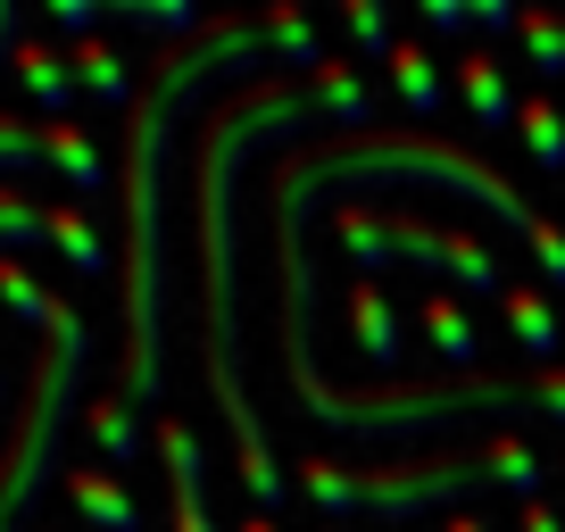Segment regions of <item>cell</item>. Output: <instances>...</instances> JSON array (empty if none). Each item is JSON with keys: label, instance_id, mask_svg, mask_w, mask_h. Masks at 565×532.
<instances>
[{"label": "cell", "instance_id": "cell-1", "mask_svg": "<svg viewBox=\"0 0 565 532\" xmlns=\"http://www.w3.org/2000/svg\"><path fill=\"white\" fill-rule=\"evenodd\" d=\"M266 25H209L200 42L159 58L150 92L134 100V142H125V400H159V308H167V266H159V233H167V134H175L183 100L216 75L266 67Z\"/></svg>", "mask_w": 565, "mask_h": 532}, {"label": "cell", "instance_id": "cell-15", "mask_svg": "<svg viewBox=\"0 0 565 532\" xmlns=\"http://www.w3.org/2000/svg\"><path fill=\"white\" fill-rule=\"evenodd\" d=\"M458 84H466V100H475V117H482V125H508V117H515L508 67H499L491 51H466V58H458Z\"/></svg>", "mask_w": 565, "mask_h": 532}, {"label": "cell", "instance_id": "cell-11", "mask_svg": "<svg viewBox=\"0 0 565 532\" xmlns=\"http://www.w3.org/2000/svg\"><path fill=\"white\" fill-rule=\"evenodd\" d=\"M92 449H100V466H134V449H141V408L125 400V391H100L92 400Z\"/></svg>", "mask_w": 565, "mask_h": 532}, {"label": "cell", "instance_id": "cell-18", "mask_svg": "<svg viewBox=\"0 0 565 532\" xmlns=\"http://www.w3.org/2000/svg\"><path fill=\"white\" fill-rule=\"evenodd\" d=\"M51 242L67 249V266H75V275H108V242L92 233V216L75 209V200H58V209H51Z\"/></svg>", "mask_w": 565, "mask_h": 532}, {"label": "cell", "instance_id": "cell-20", "mask_svg": "<svg viewBox=\"0 0 565 532\" xmlns=\"http://www.w3.org/2000/svg\"><path fill=\"white\" fill-rule=\"evenodd\" d=\"M34 242H51V209H34L25 192L0 183V258H18V249H34Z\"/></svg>", "mask_w": 565, "mask_h": 532}, {"label": "cell", "instance_id": "cell-30", "mask_svg": "<svg viewBox=\"0 0 565 532\" xmlns=\"http://www.w3.org/2000/svg\"><path fill=\"white\" fill-rule=\"evenodd\" d=\"M9 51H18V9L0 0V67H9Z\"/></svg>", "mask_w": 565, "mask_h": 532}, {"label": "cell", "instance_id": "cell-28", "mask_svg": "<svg viewBox=\"0 0 565 532\" xmlns=\"http://www.w3.org/2000/svg\"><path fill=\"white\" fill-rule=\"evenodd\" d=\"M424 25H433V34H466V25H475V9H466V0H433V9H424Z\"/></svg>", "mask_w": 565, "mask_h": 532}, {"label": "cell", "instance_id": "cell-32", "mask_svg": "<svg viewBox=\"0 0 565 532\" xmlns=\"http://www.w3.org/2000/svg\"><path fill=\"white\" fill-rule=\"evenodd\" d=\"M242 532H282V524H275V515H258V508H249V515H242Z\"/></svg>", "mask_w": 565, "mask_h": 532}, {"label": "cell", "instance_id": "cell-10", "mask_svg": "<svg viewBox=\"0 0 565 532\" xmlns=\"http://www.w3.org/2000/svg\"><path fill=\"white\" fill-rule=\"evenodd\" d=\"M42 167H58L75 192H100V183H108V167H100V150H92V134H84V125H67V117H42Z\"/></svg>", "mask_w": 565, "mask_h": 532}, {"label": "cell", "instance_id": "cell-4", "mask_svg": "<svg viewBox=\"0 0 565 532\" xmlns=\"http://www.w3.org/2000/svg\"><path fill=\"white\" fill-rule=\"evenodd\" d=\"M482 482H499L491 475V458H424V466H399V475H383V466H333V458H300V491L317 499L324 515H350V508H374V515H416V508H433V499H466V491H482Z\"/></svg>", "mask_w": 565, "mask_h": 532}, {"label": "cell", "instance_id": "cell-24", "mask_svg": "<svg viewBox=\"0 0 565 532\" xmlns=\"http://www.w3.org/2000/svg\"><path fill=\"white\" fill-rule=\"evenodd\" d=\"M515 42L541 58V75H565V18H515Z\"/></svg>", "mask_w": 565, "mask_h": 532}, {"label": "cell", "instance_id": "cell-16", "mask_svg": "<svg viewBox=\"0 0 565 532\" xmlns=\"http://www.w3.org/2000/svg\"><path fill=\"white\" fill-rule=\"evenodd\" d=\"M424 333H433V350L449 358V366H475V350H482V333H475V317H466L449 291H433L424 300Z\"/></svg>", "mask_w": 565, "mask_h": 532}, {"label": "cell", "instance_id": "cell-8", "mask_svg": "<svg viewBox=\"0 0 565 532\" xmlns=\"http://www.w3.org/2000/svg\"><path fill=\"white\" fill-rule=\"evenodd\" d=\"M67 499L92 515L100 532H141V508H134V491H125L108 466H67Z\"/></svg>", "mask_w": 565, "mask_h": 532}, {"label": "cell", "instance_id": "cell-7", "mask_svg": "<svg viewBox=\"0 0 565 532\" xmlns=\"http://www.w3.org/2000/svg\"><path fill=\"white\" fill-rule=\"evenodd\" d=\"M9 75H18L25 92H34L51 117H67V100H75V67H67V51H51V42H34V34H18V51H9Z\"/></svg>", "mask_w": 565, "mask_h": 532}, {"label": "cell", "instance_id": "cell-26", "mask_svg": "<svg viewBox=\"0 0 565 532\" xmlns=\"http://www.w3.org/2000/svg\"><path fill=\"white\" fill-rule=\"evenodd\" d=\"M350 34L366 42V51H383V58L399 51V34H391V18H383V9H350Z\"/></svg>", "mask_w": 565, "mask_h": 532}, {"label": "cell", "instance_id": "cell-14", "mask_svg": "<svg viewBox=\"0 0 565 532\" xmlns=\"http://www.w3.org/2000/svg\"><path fill=\"white\" fill-rule=\"evenodd\" d=\"M350 324H358V341H366L374 366H399V341H407V333H399V308H391L374 284L350 291Z\"/></svg>", "mask_w": 565, "mask_h": 532}, {"label": "cell", "instance_id": "cell-23", "mask_svg": "<svg viewBox=\"0 0 565 532\" xmlns=\"http://www.w3.org/2000/svg\"><path fill=\"white\" fill-rule=\"evenodd\" d=\"M34 167H42V125L0 108V175H34Z\"/></svg>", "mask_w": 565, "mask_h": 532}, {"label": "cell", "instance_id": "cell-22", "mask_svg": "<svg viewBox=\"0 0 565 532\" xmlns=\"http://www.w3.org/2000/svg\"><path fill=\"white\" fill-rule=\"evenodd\" d=\"M482 458H491V475L508 482V491H541V458H532V441L524 433H499V441H482Z\"/></svg>", "mask_w": 565, "mask_h": 532}, {"label": "cell", "instance_id": "cell-31", "mask_svg": "<svg viewBox=\"0 0 565 532\" xmlns=\"http://www.w3.org/2000/svg\"><path fill=\"white\" fill-rule=\"evenodd\" d=\"M441 532H491V524H482V515H449Z\"/></svg>", "mask_w": 565, "mask_h": 532}, {"label": "cell", "instance_id": "cell-29", "mask_svg": "<svg viewBox=\"0 0 565 532\" xmlns=\"http://www.w3.org/2000/svg\"><path fill=\"white\" fill-rule=\"evenodd\" d=\"M524 532H565V515H557V508H541V499H532V508H524Z\"/></svg>", "mask_w": 565, "mask_h": 532}, {"label": "cell", "instance_id": "cell-19", "mask_svg": "<svg viewBox=\"0 0 565 532\" xmlns=\"http://www.w3.org/2000/svg\"><path fill=\"white\" fill-rule=\"evenodd\" d=\"M391 84H399V100L416 108V117H433V108H441V58L399 42V51H391Z\"/></svg>", "mask_w": 565, "mask_h": 532}, {"label": "cell", "instance_id": "cell-2", "mask_svg": "<svg viewBox=\"0 0 565 532\" xmlns=\"http://www.w3.org/2000/svg\"><path fill=\"white\" fill-rule=\"evenodd\" d=\"M391 175H424V183H441V192L482 200V209H491L499 225H515L524 242H532V225H541V216L515 200L508 175H491L482 159H466L458 142H433V134H358L350 150H317V159H300L291 175L275 183V216H300L317 183H391ZM300 225H308V216H300Z\"/></svg>", "mask_w": 565, "mask_h": 532}, {"label": "cell", "instance_id": "cell-9", "mask_svg": "<svg viewBox=\"0 0 565 532\" xmlns=\"http://www.w3.org/2000/svg\"><path fill=\"white\" fill-rule=\"evenodd\" d=\"M67 67H75V92H92V100H108V108H134V100H141L134 58H117L108 42H75Z\"/></svg>", "mask_w": 565, "mask_h": 532}, {"label": "cell", "instance_id": "cell-5", "mask_svg": "<svg viewBox=\"0 0 565 532\" xmlns=\"http://www.w3.org/2000/svg\"><path fill=\"white\" fill-rule=\"evenodd\" d=\"M341 242H350V258L358 266H391V258H407V266H433V275H458L466 291H508V275H499V258L482 242H466V233H433L424 216H407V209H350L341 216Z\"/></svg>", "mask_w": 565, "mask_h": 532}, {"label": "cell", "instance_id": "cell-21", "mask_svg": "<svg viewBox=\"0 0 565 532\" xmlns=\"http://www.w3.org/2000/svg\"><path fill=\"white\" fill-rule=\"evenodd\" d=\"M515 125H524V150L548 167V175H565V117H557V100H524L515 108Z\"/></svg>", "mask_w": 565, "mask_h": 532}, {"label": "cell", "instance_id": "cell-6", "mask_svg": "<svg viewBox=\"0 0 565 532\" xmlns=\"http://www.w3.org/2000/svg\"><path fill=\"white\" fill-rule=\"evenodd\" d=\"M159 458H167V491H175V532H216L209 524V458H200L192 425L159 416Z\"/></svg>", "mask_w": 565, "mask_h": 532}, {"label": "cell", "instance_id": "cell-25", "mask_svg": "<svg viewBox=\"0 0 565 532\" xmlns=\"http://www.w3.org/2000/svg\"><path fill=\"white\" fill-rule=\"evenodd\" d=\"M51 25H58V34H75V42H100L108 9H100V0H51Z\"/></svg>", "mask_w": 565, "mask_h": 532}, {"label": "cell", "instance_id": "cell-27", "mask_svg": "<svg viewBox=\"0 0 565 532\" xmlns=\"http://www.w3.org/2000/svg\"><path fill=\"white\" fill-rule=\"evenodd\" d=\"M532 258H541V275L565 291V233L557 225H532Z\"/></svg>", "mask_w": 565, "mask_h": 532}, {"label": "cell", "instance_id": "cell-17", "mask_svg": "<svg viewBox=\"0 0 565 532\" xmlns=\"http://www.w3.org/2000/svg\"><path fill=\"white\" fill-rule=\"evenodd\" d=\"M108 25H134V34H183V42H200L209 25H200V9H183V0H108Z\"/></svg>", "mask_w": 565, "mask_h": 532}, {"label": "cell", "instance_id": "cell-3", "mask_svg": "<svg viewBox=\"0 0 565 532\" xmlns=\"http://www.w3.org/2000/svg\"><path fill=\"white\" fill-rule=\"evenodd\" d=\"M84 317L67 300H51L42 317V350L25 366V408H18V433L0 449V532H18L34 515V499L51 491V466H58V441H67V416H75V383H84Z\"/></svg>", "mask_w": 565, "mask_h": 532}, {"label": "cell", "instance_id": "cell-12", "mask_svg": "<svg viewBox=\"0 0 565 532\" xmlns=\"http://www.w3.org/2000/svg\"><path fill=\"white\" fill-rule=\"evenodd\" d=\"M374 92H366V67H350V58H317V117L333 125H366Z\"/></svg>", "mask_w": 565, "mask_h": 532}, {"label": "cell", "instance_id": "cell-13", "mask_svg": "<svg viewBox=\"0 0 565 532\" xmlns=\"http://www.w3.org/2000/svg\"><path fill=\"white\" fill-rule=\"evenodd\" d=\"M499 308H508L515 341H524L532 358H548V350L565 341V324H557V308H548V291H541V284H508V291H499Z\"/></svg>", "mask_w": 565, "mask_h": 532}]
</instances>
